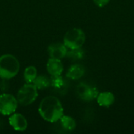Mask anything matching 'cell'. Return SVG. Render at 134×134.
<instances>
[{
	"mask_svg": "<svg viewBox=\"0 0 134 134\" xmlns=\"http://www.w3.org/2000/svg\"><path fill=\"white\" fill-rule=\"evenodd\" d=\"M38 113L46 122H57L64 115V108L60 100L53 96L45 97L38 107Z\"/></svg>",
	"mask_w": 134,
	"mask_h": 134,
	"instance_id": "6da1fadb",
	"label": "cell"
},
{
	"mask_svg": "<svg viewBox=\"0 0 134 134\" xmlns=\"http://www.w3.org/2000/svg\"><path fill=\"white\" fill-rule=\"evenodd\" d=\"M19 70V60L13 55L4 54L0 57V79H10L18 74Z\"/></svg>",
	"mask_w": 134,
	"mask_h": 134,
	"instance_id": "7a4b0ae2",
	"label": "cell"
},
{
	"mask_svg": "<svg viewBox=\"0 0 134 134\" xmlns=\"http://www.w3.org/2000/svg\"><path fill=\"white\" fill-rule=\"evenodd\" d=\"M85 42L86 35L81 28H72L68 31L64 36V44L68 49L81 48Z\"/></svg>",
	"mask_w": 134,
	"mask_h": 134,
	"instance_id": "3957f363",
	"label": "cell"
},
{
	"mask_svg": "<svg viewBox=\"0 0 134 134\" xmlns=\"http://www.w3.org/2000/svg\"><path fill=\"white\" fill-rule=\"evenodd\" d=\"M38 95V90L34 84L26 82L17 92L16 100L19 104L27 106L35 101Z\"/></svg>",
	"mask_w": 134,
	"mask_h": 134,
	"instance_id": "277c9868",
	"label": "cell"
},
{
	"mask_svg": "<svg viewBox=\"0 0 134 134\" xmlns=\"http://www.w3.org/2000/svg\"><path fill=\"white\" fill-rule=\"evenodd\" d=\"M18 101L16 97L9 93L0 95V114L3 115H10L14 113L17 108Z\"/></svg>",
	"mask_w": 134,
	"mask_h": 134,
	"instance_id": "5b68a950",
	"label": "cell"
},
{
	"mask_svg": "<svg viewBox=\"0 0 134 134\" xmlns=\"http://www.w3.org/2000/svg\"><path fill=\"white\" fill-rule=\"evenodd\" d=\"M77 94L82 100L91 101L97 99L99 92L94 86H89L86 83H80L77 86Z\"/></svg>",
	"mask_w": 134,
	"mask_h": 134,
	"instance_id": "8992f818",
	"label": "cell"
},
{
	"mask_svg": "<svg viewBox=\"0 0 134 134\" xmlns=\"http://www.w3.org/2000/svg\"><path fill=\"white\" fill-rule=\"evenodd\" d=\"M68 49L64 43L51 44L48 47V53L49 58L61 60L67 56Z\"/></svg>",
	"mask_w": 134,
	"mask_h": 134,
	"instance_id": "52a82bcc",
	"label": "cell"
},
{
	"mask_svg": "<svg viewBox=\"0 0 134 134\" xmlns=\"http://www.w3.org/2000/svg\"><path fill=\"white\" fill-rule=\"evenodd\" d=\"M9 123L16 131H24L27 128V121L20 113H13L9 118Z\"/></svg>",
	"mask_w": 134,
	"mask_h": 134,
	"instance_id": "ba28073f",
	"label": "cell"
},
{
	"mask_svg": "<svg viewBox=\"0 0 134 134\" xmlns=\"http://www.w3.org/2000/svg\"><path fill=\"white\" fill-rule=\"evenodd\" d=\"M46 69L51 76L61 75L64 71V67L60 60L49 58L46 64Z\"/></svg>",
	"mask_w": 134,
	"mask_h": 134,
	"instance_id": "9c48e42d",
	"label": "cell"
},
{
	"mask_svg": "<svg viewBox=\"0 0 134 134\" xmlns=\"http://www.w3.org/2000/svg\"><path fill=\"white\" fill-rule=\"evenodd\" d=\"M115 95L111 92H109V91L99 93L97 97V104L100 107L108 108L115 103Z\"/></svg>",
	"mask_w": 134,
	"mask_h": 134,
	"instance_id": "30bf717a",
	"label": "cell"
},
{
	"mask_svg": "<svg viewBox=\"0 0 134 134\" xmlns=\"http://www.w3.org/2000/svg\"><path fill=\"white\" fill-rule=\"evenodd\" d=\"M85 74V68L79 64H75L71 65L66 74V76L72 80H78L81 79Z\"/></svg>",
	"mask_w": 134,
	"mask_h": 134,
	"instance_id": "8fae6325",
	"label": "cell"
},
{
	"mask_svg": "<svg viewBox=\"0 0 134 134\" xmlns=\"http://www.w3.org/2000/svg\"><path fill=\"white\" fill-rule=\"evenodd\" d=\"M57 122H59L60 127L65 132H71L76 128L75 120L69 115H63V116Z\"/></svg>",
	"mask_w": 134,
	"mask_h": 134,
	"instance_id": "7c38bea8",
	"label": "cell"
},
{
	"mask_svg": "<svg viewBox=\"0 0 134 134\" xmlns=\"http://www.w3.org/2000/svg\"><path fill=\"white\" fill-rule=\"evenodd\" d=\"M33 84L37 88V90H45L51 86L50 79L46 75H37L33 82Z\"/></svg>",
	"mask_w": 134,
	"mask_h": 134,
	"instance_id": "4fadbf2b",
	"label": "cell"
},
{
	"mask_svg": "<svg viewBox=\"0 0 134 134\" xmlns=\"http://www.w3.org/2000/svg\"><path fill=\"white\" fill-rule=\"evenodd\" d=\"M37 77V69L35 66H28L24 71V79L27 83H33Z\"/></svg>",
	"mask_w": 134,
	"mask_h": 134,
	"instance_id": "5bb4252c",
	"label": "cell"
},
{
	"mask_svg": "<svg viewBox=\"0 0 134 134\" xmlns=\"http://www.w3.org/2000/svg\"><path fill=\"white\" fill-rule=\"evenodd\" d=\"M67 53V56L69 59L71 60H82L84 57V51L81 48H76V49H68Z\"/></svg>",
	"mask_w": 134,
	"mask_h": 134,
	"instance_id": "9a60e30c",
	"label": "cell"
},
{
	"mask_svg": "<svg viewBox=\"0 0 134 134\" xmlns=\"http://www.w3.org/2000/svg\"><path fill=\"white\" fill-rule=\"evenodd\" d=\"M50 83L53 87L56 89H60L61 87H63L64 84V81L60 75H53L51 76Z\"/></svg>",
	"mask_w": 134,
	"mask_h": 134,
	"instance_id": "2e32d148",
	"label": "cell"
},
{
	"mask_svg": "<svg viewBox=\"0 0 134 134\" xmlns=\"http://www.w3.org/2000/svg\"><path fill=\"white\" fill-rule=\"evenodd\" d=\"M110 1L111 0H93L94 3L99 7H104L107 5L110 2Z\"/></svg>",
	"mask_w": 134,
	"mask_h": 134,
	"instance_id": "e0dca14e",
	"label": "cell"
}]
</instances>
